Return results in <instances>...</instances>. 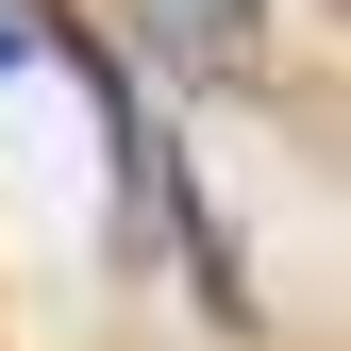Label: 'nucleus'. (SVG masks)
Masks as SVG:
<instances>
[{"label":"nucleus","mask_w":351,"mask_h":351,"mask_svg":"<svg viewBox=\"0 0 351 351\" xmlns=\"http://www.w3.org/2000/svg\"><path fill=\"white\" fill-rule=\"evenodd\" d=\"M151 17H184V34H201V67H234L251 34H268V0H151Z\"/></svg>","instance_id":"1"},{"label":"nucleus","mask_w":351,"mask_h":351,"mask_svg":"<svg viewBox=\"0 0 351 351\" xmlns=\"http://www.w3.org/2000/svg\"><path fill=\"white\" fill-rule=\"evenodd\" d=\"M17 34H34V0H0V67H17Z\"/></svg>","instance_id":"2"}]
</instances>
